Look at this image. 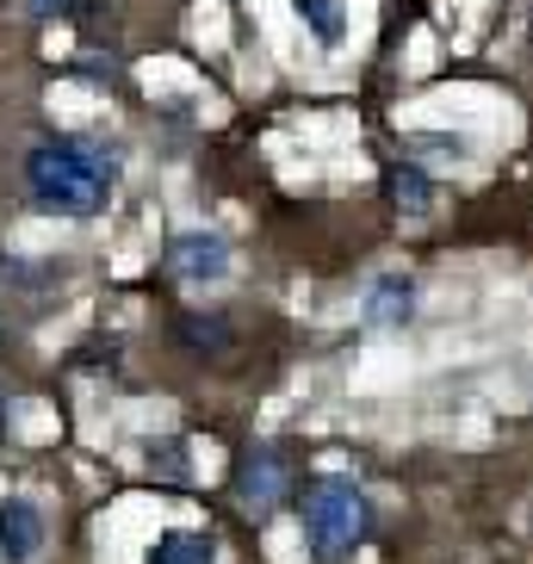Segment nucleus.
Segmentation results:
<instances>
[{"label": "nucleus", "mask_w": 533, "mask_h": 564, "mask_svg": "<svg viewBox=\"0 0 533 564\" xmlns=\"http://www.w3.org/2000/svg\"><path fill=\"white\" fill-rule=\"evenodd\" d=\"M143 465H150V478H162V484H186V471H193V459H186V441H150Z\"/></svg>", "instance_id": "9d476101"}, {"label": "nucleus", "mask_w": 533, "mask_h": 564, "mask_svg": "<svg viewBox=\"0 0 533 564\" xmlns=\"http://www.w3.org/2000/svg\"><path fill=\"white\" fill-rule=\"evenodd\" d=\"M150 564H217V540L193 528H167L150 546Z\"/></svg>", "instance_id": "6e6552de"}, {"label": "nucleus", "mask_w": 533, "mask_h": 564, "mask_svg": "<svg viewBox=\"0 0 533 564\" xmlns=\"http://www.w3.org/2000/svg\"><path fill=\"white\" fill-rule=\"evenodd\" d=\"M410 162H466L471 155V143L466 137H447V131H422V137H410Z\"/></svg>", "instance_id": "f8f14e48"}, {"label": "nucleus", "mask_w": 533, "mask_h": 564, "mask_svg": "<svg viewBox=\"0 0 533 564\" xmlns=\"http://www.w3.org/2000/svg\"><path fill=\"white\" fill-rule=\"evenodd\" d=\"M230 490H236V502H242V514L266 521V514L292 497V459H285L280 447H249L230 471Z\"/></svg>", "instance_id": "7ed1b4c3"}, {"label": "nucleus", "mask_w": 533, "mask_h": 564, "mask_svg": "<svg viewBox=\"0 0 533 564\" xmlns=\"http://www.w3.org/2000/svg\"><path fill=\"white\" fill-rule=\"evenodd\" d=\"M37 546H44V514H37V502L7 497L0 502V558L25 564V558H37Z\"/></svg>", "instance_id": "39448f33"}, {"label": "nucleus", "mask_w": 533, "mask_h": 564, "mask_svg": "<svg viewBox=\"0 0 533 564\" xmlns=\"http://www.w3.org/2000/svg\"><path fill=\"white\" fill-rule=\"evenodd\" d=\"M298 521H304V546L317 564H353V552L367 546L372 533V497L353 478L329 471L298 497Z\"/></svg>", "instance_id": "f03ea898"}, {"label": "nucleus", "mask_w": 533, "mask_h": 564, "mask_svg": "<svg viewBox=\"0 0 533 564\" xmlns=\"http://www.w3.org/2000/svg\"><path fill=\"white\" fill-rule=\"evenodd\" d=\"M174 335L186 341V354H224L236 341V329L224 323V316H199V311L181 316V323H174Z\"/></svg>", "instance_id": "1a4fd4ad"}, {"label": "nucleus", "mask_w": 533, "mask_h": 564, "mask_svg": "<svg viewBox=\"0 0 533 564\" xmlns=\"http://www.w3.org/2000/svg\"><path fill=\"white\" fill-rule=\"evenodd\" d=\"M167 273L186 285H211L230 273V249H224V236L211 230H181L174 242H167Z\"/></svg>", "instance_id": "20e7f679"}, {"label": "nucleus", "mask_w": 533, "mask_h": 564, "mask_svg": "<svg viewBox=\"0 0 533 564\" xmlns=\"http://www.w3.org/2000/svg\"><path fill=\"white\" fill-rule=\"evenodd\" d=\"M384 193H391V205H398L403 217H428L434 212V181L422 174V162H398L391 181H384Z\"/></svg>", "instance_id": "0eeeda50"}, {"label": "nucleus", "mask_w": 533, "mask_h": 564, "mask_svg": "<svg viewBox=\"0 0 533 564\" xmlns=\"http://www.w3.org/2000/svg\"><path fill=\"white\" fill-rule=\"evenodd\" d=\"M292 7H298V19L323 37V44H335V37L348 32V13H341V0H292Z\"/></svg>", "instance_id": "9b49d317"}, {"label": "nucleus", "mask_w": 533, "mask_h": 564, "mask_svg": "<svg viewBox=\"0 0 533 564\" xmlns=\"http://www.w3.org/2000/svg\"><path fill=\"white\" fill-rule=\"evenodd\" d=\"M112 174H118V162L100 143H81V137H44L25 155L32 205L56 217H100L106 199H112Z\"/></svg>", "instance_id": "f257e3e1"}, {"label": "nucleus", "mask_w": 533, "mask_h": 564, "mask_svg": "<svg viewBox=\"0 0 533 564\" xmlns=\"http://www.w3.org/2000/svg\"><path fill=\"white\" fill-rule=\"evenodd\" d=\"M75 0H25V13H37V19H56V13H68Z\"/></svg>", "instance_id": "ddd939ff"}, {"label": "nucleus", "mask_w": 533, "mask_h": 564, "mask_svg": "<svg viewBox=\"0 0 533 564\" xmlns=\"http://www.w3.org/2000/svg\"><path fill=\"white\" fill-rule=\"evenodd\" d=\"M416 280H403V273H384V280H372V292H367V323L372 329H403V323H416Z\"/></svg>", "instance_id": "423d86ee"}]
</instances>
